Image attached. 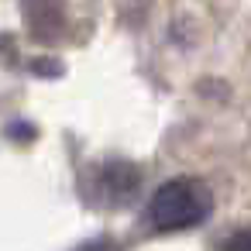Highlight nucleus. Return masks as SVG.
Segmentation results:
<instances>
[{
	"label": "nucleus",
	"mask_w": 251,
	"mask_h": 251,
	"mask_svg": "<svg viewBox=\"0 0 251 251\" xmlns=\"http://www.w3.org/2000/svg\"><path fill=\"white\" fill-rule=\"evenodd\" d=\"M213 196L200 179H169L155 189L148 203V220L155 230H186L210 217Z\"/></svg>",
	"instance_id": "nucleus-1"
},
{
	"label": "nucleus",
	"mask_w": 251,
	"mask_h": 251,
	"mask_svg": "<svg viewBox=\"0 0 251 251\" xmlns=\"http://www.w3.org/2000/svg\"><path fill=\"white\" fill-rule=\"evenodd\" d=\"M224 251H251V230H234L224 241Z\"/></svg>",
	"instance_id": "nucleus-2"
},
{
	"label": "nucleus",
	"mask_w": 251,
	"mask_h": 251,
	"mask_svg": "<svg viewBox=\"0 0 251 251\" xmlns=\"http://www.w3.org/2000/svg\"><path fill=\"white\" fill-rule=\"evenodd\" d=\"M79 251H117L114 244H107V241H93V244H83Z\"/></svg>",
	"instance_id": "nucleus-3"
}]
</instances>
